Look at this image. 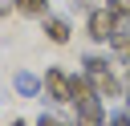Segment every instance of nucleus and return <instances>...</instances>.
Segmentation results:
<instances>
[{
	"label": "nucleus",
	"mask_w": 130,
	"mask_h": 126,
	"mask_svg": "<svg viewBox=\"0 0 130 126\" xmlns=\"http://www.w3.org/2000/svg\"><path fill=\"white\" fill-rule=\"evenodd\" d=\"M41 28H45V37H49L53 45H69V37H73V33H69V20H61V16H53V12L41 16Z\"/></svg>",
	"instance_id": "obj_5"
},
{
	"label": "nucleus",
	"mask_w": 130,
	"mask_h": 126,
	"mask_svg": "<svg viewBox=\"0 0 130 126\" xmlns=\"http://www.w3.org/2000/svg\"><path fill=\"white\" fill-rule=\"evenodd\" d=\"M98 89H93V81L85 77V73H69V106H81V102H89Z\"/></svg>",
	"instance_id": "obj_6"
},
{
	"label": "nucleus",
	"mask_w": 130,
	"mask_h": 126,
	"mask_svg": "<svg viewBox=\"0 0 130 126\" xmlns=\"http://www.w3.org/2000/svg\"><path fill=\"white\" fill-rule=\"evenodd\" d=\"M77 4H85V0H77Z\"/></svg>",
	"instance_id": "obj_12"
},
{
	"label": "nucleus",
	"mask_w": 130,
	"mask_h": 126,
	"mask_svg": "<svg viewBox=\"0 0 130 126\" xmlns=\"http://www.w3.org/2000/svg\"><path fill=\"white\" fill-rule=\"evenodd\" d=\"M85 33H89V41L93 45H110V37H114V16H110V8L102 4V8H93L89 16H85Z\"/></svg>",
	"instance_id": "obj_3"
},
{
	"label": "nucleus",
	"mask_w": 130,
	"mask_h": 126,
	"mask_svg": "<svg viewBox=\"0 0 130 126\" xmlns=\"http://www.w3.org/2000/svg\"><path fill=\"white\" fill-rule=\"evenodd\" d=\"M12 126H28V122H24V118H16V122H12Z\"/></svg>",
	"instance_id": "obj_11"
},
{
	"label": "nucleus",
	"mask_w": 130,
	"mask_h": 126,
	"mask_svg": "<svg viewBox=\"0 0 130 126\" xmlns=\"http://www.w3.org/2000/svg\"><path fill=\"white\" fill-rule=\"evenodd\" d=\"M8 12H16V8H12V0H0V16H8Z\"/></svg>",
	"instance_id": "obj_10"
},
{
	"label": "nucleus",
	"mask_w": 130,
	"mask_h": 126,
	"mask_svg": "<svg viewBox=\"0 0 130 126\" xmlns=\"http://www.w3.org/2000/svg\"><path fill=\"white\" fill-rule=\"evenodd\" d=\"M37 126H73V118H57L53 110H45V114L37 118Z\"/></svg>",
	"instance_id": "obj_9"
},
{
	"label": "nucleus",
	"mask_w": 130,
	"mask_h": 126,
	"mask_svg": "<svg viewBox=\"0 0 130 126\" xmlns=\"http://www.w3.org/2000/svg\"><path fill=\"white\" fill-rule=\"evenodd\" d=\"M106 98H89V102H81V106H73V126H106Z\"/></svg>",
	"instance_id": "obj_4"
},
{
	"label": "nucleus",
	"mask_w": 130,
	"mask_h": 126,
	"mask_svg": "<svg viewBox=\"0 0 130 126\" xmlns=\"http://www.w3.org/2000/svg\"><path fill=\"white\" fill-rule=\"evenodd\" d=\"M81 73L93 81L98 98H122V93H126L122 77L114 73V61H110V57H102V53H85V57H81Z\"/></svg>",
	"instance_id": "obj_1"
},
{
	"label": "nucleus",
	"mask_w": 130,
	"mask_h": 126,
	"mask_svg": "<svg viewBox=\"0 0 130 126\" xmlns=\"http://www.w3.org/2000/svg\"><path fill=\"white\" fill-rule=\"evenodd\" d=\"M12 8L20 12V16H49V0H12Z\"/></svg>",
	"instance_id": "obj_8"
},
{
	"label": "nucleus",
	"mask_w": 130,
	"mask_h": 126,
	"mask_svg": "<svg viewBox=\"0 0 130 126\" xmlns=\"http://www.w3.org/2000/svg\"><path fill=\"white\" fill-rule=\"evenodd\" d=\"M41 102L45 106H69V73L61 65H49L41 77Z\"/></svg>",
	"instance_id": "obj_2"
},
{
	"label": "nucleus",
	"mask_w": 130,
	"mask_h": 126,
	"mask_svg": "<svg viewBox=\"0 0 130 126\" xmlns=\"http://www.w3.org/2000/svg\"><path fill=\"white\" fill-rule=\"evenodd\" d=\"M12 89H16L20 98H37V93H41V77H37L32 69H16V77H12Z\"/></svg>",
	"instance_id": "obj_7"
}]
</instances>
